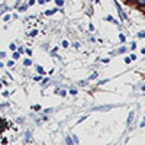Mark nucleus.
Wrapping results in <instances>:
<instances>
[{
	"mask_svg": "<svg viewBox=\"0 0 145 145\" xmlns=\"http://www.w3.org/2000/svg\"><path fill=\"white\" fill-rule=\"evenodd\" d=\"M55 3H57V6H63L64 5V0H55Z\"/></svg>",
	"mask_w": 145,
	"mask_h": 145,
	"instance_id": "4",
	"label": "nucleus"
},
{
	"mask_svg": "<svg viewBox=\"0 0 145 145\" xmlns=\"http://www.w3.org/2000/svg\"><path fill=\"white\" fill-rule=\"evenodd\" d=\"M3 129H5V128H2V126H0V132H2V131H3Z\"/></svg>",
	"mask_w": 145,
	"mask_h": 145,
	"instance_id": "22",
	"label": "nucleus"
},
{
	"mask_svg": "<svg viewBox=\"0 0 145 145\" xmlns=\"http://www.w3.org/2000/svg\"><path fill=\"white\" fill-rule=\"evenodd\" d=\"M137 3H138L139 6H145V0H137Z\"/></svg>",
	"mask_w": 145,
	"mask_h": 145,
	"instance_id": "8",
	"label": "nucleus"
},
{
	"mask_svg": "<svg viewBox=\"0 0 145 145\" xmlns=\"http://www.w3.org/2000/svg\"><path fill=\"white\" fill-rule=\"evenodd\" d=\"M67 144H68V145H72V144H74V141H72V138H70V137H68V138H67Z\"/></svg>",
	"mask_w": 145,
	"mask_h": 145,
	"instance_id": "7",
	"label": "nucleus"
},
{
	"mask_svg": "<svg viewBox=\"0 0 145 145\" xmlns=\"http://www.w3.org/2000/svg\"><path fill=\"white\" fill-rule=\"evenodd\" d=\"M9 48H10L12 51H15V50H16V45H15V44H10V46H9Z\"/></svg>",
	"mask_w": 145,
	"mask_h": 145,
	"instance_id": "12",
	"label": "nucleus"
},
{
	"mask_svg": "<svg viewBox=\"0 0 145 145\" xmlns=\"http://www.w3.org/2000/svg\"><path fill=\"white\" fill-rule=\"evenodd\" d=\"M70 94H72V96H76V94H77V90H70Z\"/></svg>",
	"mask_w": 145,
	"mask_h": 145,
	"instance_id": "17",
	"label": "nucleus"
},
{
	"mask_svg": "<svg viewBox=\"0 0 145 145\" xmlns=\"http://www.w3.org/2000/svg\"><path fill=\"white\" fill-rule=\"evenodd\" d=\"M54 12H57V10H46V12H45V15H46V16H51Z\"/></svg>",
	"mask_w": 145,
	"mask_h": 145,
	"instance_id": "3",
	"label": "nucleus"
},
{
	"mask_svg": "<svg viewBox=\"0 0 145 145\" xmlns=\"http://www.w3.org/2000/svg\"><path fill=\"white\" fill-rule=\"evenodd\" d=\"M36 70H38V72H39V74H44V68H42L41 65H38V67H36Z\"/></svg>",
	"mask_w": 145,
	"mask_h": 145,
	"instance_id": "5",
	"label": "nucleus"
},
{
	"mask_svg": "<svg viewBox=\"0 0 145 145\" xmlns=\"http://www.w3.org/2000/svg\"><path fill=\"white\" fill-rule=\"evenodd\" d=\"M65 94H67V91H65V90H59V96H63V97H64Z\"/></svg>",
	"mask_w": 145,
	"mask_h": 145,
	"instance_id": "11",
	"label": "nucleus"
},
{
	"mask_svg": "<svg viewBox=\"0 0 145 145\" xmlns=\"http://www.w3.org/2000/svg\"><path fill=\"white\" fill-rule=\"evenodd\" d=\"M125 51H126V48L122 46V48H119V50H118V54H122V52H125Z\"/></svg>",
	"mask_w": 145,
	"mask_h": 145,
	"instance_id": "6",
	"label": "nucleus"
},
{
	"mask_svg": "<svg viewBox=\"0 0 145 145\" xmlns=\"http://www.w3.org/2000/svg\"><path fill=\"white\" fill-rule=\"evenodd\" d=\"M106 20H110V22H115V23H118L116 20H113V18H112V16H107V18H106Z\"/></svg>",
	"mask_w": 145,
	"mask_h": 145,
	"instance_id": "13",
	"label": "nucleus"
},
{
	"mask_svg": "<svg viewBox=\"0 0 145 145\" xmlns=\"http://www.w3.org/2000/svg\"><path fill=\"white\" fill-rule=\"evenodd\" d=\"M144 122H145V118H144Z\"/></svg>",
	"mask_w": 145,
	"mask_h": 145,
	"instance_id": "25",
	"label": "nucleus"
},
{
	"mask_svg": "<svg viewBox=\"0 0 145 145\" xmlns=\"http://www.w3.org/2000/svg\"><path fill=\"white\" fill-rule=\"evenodd\" d=\"M13 58H15V59L19 58V52H15V54H13Z\"/></svg>",
	"mask_w": 145,
	"mask_h": 145,
	"instance_id": "20",
	"label": "nucleus"
},
{
	"mask_svg": "<svg viewBox=\"0 0 145 145\" xmlns=\"http://www.w3.org/2000/svg\"><path fill=\"white\" fill-rule=\"evenodd\" d=\"M39 3H41V5H44V3H45V0H39Z\"/></svg>",
	"mask_w": 145,
	"mask_h": 145,
	"instance_id": "21",
	"label": "nucleus"
},
{
	"mask_svg": "<svg viewBox=\"0 0 145 145\" xmlns=\"http://www.w3.org/2000/svg\"><path fill=\"white\" fill-rule=\"evenodd\" d=\"M31 64H32L31 59H25V65H31Z\"/></svg>",
	"mask_w": 145,
	"mask_h": 145,
	"instance_id": "14",
	"label": "nucleus"
},
{
	"mask_svg": "<svg viewBox=\"0 0 145 145\" xmlns=\"http://www.w3.org/2000/svg\"><path fill=\"white\" fill-rule=\"evenodd\" d=\"M45 2H50V0H45Z\"/></svg>",
	"mask_w": 145,
	"mask_h": 145,
	"instance_id": "24",
	"label": "nucleus"
},
{
	"mask_svg": "<svg viewBox=\"0 0 145 145\" xmlns=\"http://www.w3.org/2000/svg\"><path fill=\"white\" fill-rule=\"evenodd\" d=\"M142 90H145V86H142Z\"/></svg>",
	"mask_w": 145,
	"mask_h": 145,
	"instance_id": "23",
	"label": "nucleus"
},
{
	"mask_svg": "<svg viewBox=\"0 0 145 145\" xmlns=\"http://www.w3.org/2000/svg\"><path fill=\"white\" fill-rule=\"evenodd\" d=\"M19 10H20V12H23V10H26V6H20V7H19Z\"/></svg>",
	"mask_w": 145,
	"mask_h": 145,
	"instance_id": "19",
	"label": "nucleus"
},
{
	"mask_svg": "<svg viewBox=\"0 0 145 145\" xmlns=\"http://www.w3.org/2000/svg\"><path fill=\"white\" fill-rule=\"evenodd\" d=\"M119 39H120V42H123V41H125V35L120 33V35H119Z\"/></svg>",
	"mask_w": 145,
	"mask_h": 145,
	"instance_id": "10",
	"label": "nucleus"
},
{
	"mask_svg": "<svg viewBox=\"0 0 145 145\" xmlns=\"http://www.w3.org/2000/svg\"><path fill=\"white\" fill-rule=\"evenodd\" d=\"M115 5H116V9H118V12H119V15H120V19H122V20H126V16L123 15V12H122V9H120L119 3H115Z\"/></svg>",
	"mask_w": 145,
	"mask_h": 145,
	"instance_id": "1",
	"label": "nucleus"
},
{
	"mask_svg": "<svg viewBox=\"0 0 145 145\" xmlns=\"http://www.w3.org/2000/svg\"><path fill=\"white\" fill-rule=\"evenodd\" d=\"M138 38H145V32H144V31L138 33Z\"/></svg>",
	"mask_w": 145,
	"mask_h": 145,
	"instance_id": "9",
	"label": "nucleus"
},
{
	"mask_svg": "<svg viewBox=\"0 0 145 145\" xmlns=\"http://www.w3.org/2000/svg\"><path fill=\"white\" fill-rule=\"evenodd\" d=\"M63 46L67 48V46H68V42H67V41H63Z\"/></svg>",
	"mask_w": 145,
	"mask_h": 145,
	"instance_id": "18",
	"label": "nucleus"
},
{
	"mask_svg": "<svg viewBox=\"0 0 145 145\" xmlns=\"http://www.w3.org/2000/svg\"><path fill=\"white\" fill-rule=\"evenodd\" d=\"M131 61H132V59H131V58H129V57H126V58H125V63H126V64H129V63H131Z\"/></svg>",
	"mask_w": 145,
	"mask_h": 145,
	"instance_id": "16",
	"label": "nucleus"
},
{
	"mask_svg": "<svg viewBox=\"0 0 145 145\" xmlns=\"http://www.w3.org/2000/svg\"><path fill=\"white\" fill-rule=\"evenodd\" d=\"M132 119H134V112H131V115H129V119H128V125L132 122Z\"/></svg>",
	"mask_w": 145,
	"mask_h": 145,
	"instance_id": "2",
	"label": "nucleus"
},
{
	"mask_svg": "<svg viewBox=\"0 0 145 145\" xmlns=\"http://www.w3.org/2000/svg\"><path fill=\"white\" fill-rule=\"evenodd\" d=\"M135 48H137V44L132 42V44H131V50H135Z\"/></svg>",
	"mask_w": 145,
	"mask_h": 145,
	"instance_id": "15",
	"label": "nucleus"
}]
</instances>
